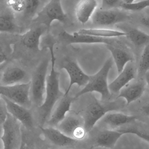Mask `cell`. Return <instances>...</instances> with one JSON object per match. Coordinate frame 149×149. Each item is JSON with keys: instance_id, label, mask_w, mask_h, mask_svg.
<instances>
[{"instance_id": "6da1fadb", "label": "cell", "mask_w": 149, "mask_h": 149, "mask_svg": "<svg viewBox=\"0 0 149 149\" xmlns=\"http://www.w3.org/2000/svg\"><path fill=\"white\" fill-rule=\"evenodd\" d=\"M124 99L116 98L113 101L104 102L98 100L95 95H91L82 116L86 132L91 131L98 121L108 112L123 111L126 106V101Z\"/></svg>"}, {"instance_id": "7a4b0ae2", "label": "cell", "mask_w": 149, "mask_h": 149, "mask_svg": "<svg viewBox=\"0 0 149 149\" xmlns=\"http://www.w3.org/2000/svg\"><path fill=\"white\" fill-rule=\"evenodd\" d=\"M51 70L47 77L46 96L43 103L39 107L42 123L44 124L50 117L56 104L64 95L60 88V76L55 68L56 59L54 52L50 53Z\"/></svg>"}, {"instance_id": "3957f363", "label": "cell", "mask_w": 149, "mask_h": 149, "mask_svg": "<svg viewBox=\"0 0 149 149\" xmlns=\"http://www.w3.org/2000/svg\"><path fill=\"white\" fill-rule=\"evenodd\" d=\"M113 62V58L111 56L107 59L97 73L93 75L90 76L88 84L81 90L76 94L74 97V100L88 93L96 92L101 95L102 101L104 102L110 101L112 94L109 89L108 77Z\"/></svg>"}, {"instance_id": "277c9868", "label": "cell", "mask_w": 149, "mask_h": 149, "mask_svg": "<svg viewBox=\"0 0 149 149\" xmlns=\"http://www.w3.org/2000/svg\"><path fill=\"white\" fill-rule=\"evenodd\" d=\"M49 63L48 59L42 60L33 73L30 81L31 99L38 107L45 100Z\"/></svg>"}, {"instance_id": "5b68a950", "label": "cell", "mask_w": 149, "mask_h": 149, "mask_svg": "<svg viewBox=\"0 0 149 149\" xmlns=\"http://www.w3.org/2000/svg\"><path fill=\"white\" fill-rule=\"evenodd\" d=\"M68 17L63 10L61 0H49L33 18L32 22L33 25H44L49 30L54 22L65 23Z\"/></svg>"}, {"instance_id": "8992f818", "label": "cell", "mask_w": 149, "mask_h": 149, "mask_svg": "<svg viewBox=\"0 0 149 149\" xmlns=\"http://www.w3.org/2000/svg\"><path fill=\"white\" fill-rule=\"evenodd\" d=\"M130 19L131 14L129 12L122 8H97L91 20L97 28L111 29L116 25L130 22Z\"/></svg>"}, {"instance_id": "52a82bcc", "label": "cell", "mask_w": 149, "mask_h": 149, "mask_svg": "<svg viewBox=\"0 0 149 149\" xmlns=\"http://www.w3.org/2000/svg\"><path fill=\"white\" fill-rule=\"evenodd\" d=\"M22 123L8 113L6 121L1 125L2 134L1 139L4 149H18L21 148L22 143Z\"/></svg>"}, {"instance_id": "ba28073f", "label": "cell", "mask_w": 149, "mask_h": 149, "mask_svg": "<svg viewBox=\"0 0 149 149\" xmlns=\"http://www.w3.org/2000/svg\"><path fill=\"white\" fill-rule=\"evenodd\" d=\"M1 96L10 101L30 109L32 105L31 98V81L8 86H0Z\"/></svg>"}, {"instance_id": "9c48e42d", "label": "cell", "mask_w": 149, "mask_h": 149, "mask_svg": "<svg viewBox=\"0 0 149 149\" xmlns=\"http://www.w3.org/2000/svg\"><path fill=\"white\" fill-rule=\"evenodd\" d=\"M56 128L67 136L78 141L83 139L88 133L84 128L82 116L70 112Z\"/></svg>"}, {"instance_id": "30bf717a", "label": "cell", "mask_w": 149, "mask_h": 149, "mask_svg": "<svg viewBox=\"0 0 149 149\" xmlns=\"http://www.w3.org/2000/svg\"><path fill=\"white\" fill-rule=\"evenodd\" d=\"M60 41L66 45L74 44H110L114 41L113 38H104L86 34L75 32L70 33L65 30L61 31L58 35Z\"/></svg>"}, {"instance_id": "8fae6325", "label": "cell", "mask_w": 149, "mask_h": 149, "mask_svg": "<svg viewBox=\"0 0 149 149\" xmlns=\"http://www.w3.org/2000/svg\"><path fill=\"white\" fill-rule=\"evenodd\" d=\"M136 116L120 111H111L104 115L96 125L101 128L116 130L120 126L136 120Z\"/></svg>"}, {"instance_id": "7c38bea8", "label": "cell", "mask_w": 149, "mask_h": 149, "mask_svg": "<svg viewBox=\"0 0 149 149\" xmlns=\"http://www.w3.org/2000/svg\"><path fill=\"white\" fill-rule=\"evenodd\" d=\"M146 90V83L144 78H136L123 87L116 98H123L126 101V106L139 99Z\"/></svg>"}, {"instance_id": "4fadbf2b", "label": "cell", "mask_w": 149, "mask_h": 149, "mask_svg": "<svg viewBox=\"0 0 149 149\" xmlns=\"http://www.w3.org/2000/svg\"><path fill=\"white\" fill-rule=\"evenodd\" d=\"M62 68L67 71L70 78L69 84L64 95H68L74 84L81 87H84L88 84L90 76L84 72L77 62L73 60H66L63 64Z\"/></svg>"}, {"instance_id": "5bb4252c", "label": "cell", "mask_w": 149, "mask_h": 149, "mask_svg": "<svg viewBox=\"0 0 149 149\" xmlns=\"http://www.w3.org/2000/svg\"><path fill=\"white\" fill-rule=\"evenodd\" d=\"M119 42L114 40L110 44L106 45L107 48L111 53L118 74L122 72L128 63L135 61L131 51Z\"/></svg>"}, {"instance_id": "9a60e30c", "label": "cell", "mask_w": 149, "mask_h": 149, "mask_svg": "<svg viewBox=\"0 0 149 149\" xmlns=\"http://www.w3.org/2000/svg\"><path fill=\"white\" fill-rule=\"evenodd\" d=\"M137 65L135 61L127 63L123 70L112 82L109 84V89L113 95H118L120 90L137 77Z\"/></svg>"}, {"instance_id": "2e32d148", "label": "cell", "mask_w": 149, "mask_h": 149, "mask_svg": "<svg viewBox=\"0 0 149 149\" xmlns=\"http://www.w3.org/2000/svg\"><path fill=\"white\" fill-rule=\"evenodd\" d=\"M49 30L44 25H33L29 30L21 36V40L27 48L34 51H40L42 38Z\"/></svg>"}, {"instance_id": "e0dca14e", "label": "cell", "mask_w": 149, "mask_h": 149, "mask_svg": "<svg viewBox=\"0 0 149 149\" xmlns=\"http://www.w3.org/2000/svg\"><path fill=\"white\" fill-rule=\"evenodd\" d=\"M98 128L99 130L94 137L91 148L102 147L113 149L118 139L124 134L116 130Z\"/></svg>"}, {"instance_id": "ac0fdd59", "label": "cell", "mask_w": 149, "mask_h": 149, "mask_svg": "<svg viewBox=\"0 0 149 149\" xmlns=\"http://www.w3.org/2000/svg\"><path fill=\"white\" fill-rule=\"evenodd\" d=\"M6 102L8 112L19 120L22 124L28 129L33 126V119L32 113L22 105L10 101L6 97L1 96Z\"/></svg>"}, {"instance_id": "d6986e66", "label": "cell", "mask_w": 149, "mask_h": 149, "mask_svg": "<svg viewBox=\"0 0 149 149\" xmlns=\"http://www.w3.org/2000/svg\"><path fill=\"white\" fill-rule=\"evenodd\" d=\"M119 28L127 33L125 37L129 41L138 49L144 48L149 44V34L135 26L126 25L125 22L121 23Z\"/></svg>"}, {"instance_id": "ffe728a7", "label": "cell", "mask_w": 149, "mask_h": 149, "mask_svg": "<svg viewBox=\"0 0 149 149\" xmlns=\"http://www.w3.org/2000/svg\"><path fill=\"white\" fill-rule=\"evenodd\" d=\"M40 129L45 138L56 146H70L74 145L78 141L67 136L56 127L49 126L44 128L43 126H40Z\"/></svg>"}, {"instance_id": "44dd1931", "label": "cell", "mask_w": 149, "mask_h": 149, "mask_svg": "<svg viewBox=\"0 0 149 149\" xmlns=\"http://www.w3.org/2000/svg\"><path fill=\"white\" fill-rule=\"evenodd\" d=\"M136 102H133L124 110L126 113L136 116L137 119L149 123V94L146 92Z\"/></svg>"}, {"instance_id": "7402d4cb", "label": "cell", "mask_w": 149, "mask_h": 149, "mask_svg": "<svg viewBox=\"0 0 149 149\" xmlns=\"http://www.w3.org/2000/svg\"><path fill=\"white\" fill-rule=\"evenodd\" d=\"M74 100V97L70 96L69 94L66 95H64L62 97L47 121L49 126L56 127L65 118L68 113L70 111L71 103Z\"/></svg>"}, {"instance_id": "603a6c76", "label": "cell", "mask_w": 149, "mask_h": 149, "mask_svg": "<svg viewBox=\"0 0 149 149\" xmlns=\"http://www.w3.org/2000/svg\"><path fill=\"white\" fill-rule=\"evenodd\" d=\"M27 79L28 74L25 70L12 66L7 68L1 74L0 84L3 86L14 85L29 82L27 81Z\"/></svg>"}, {"instance_id": "cb8c5ba5", "label": "cell", "mask_w": 149, "mask_h": 149, "mask_svg": "<svg viewBox=\"0 0 149 149\" xmlns=\"http://www.w3.org/2000/svg\"><path fill=\"white\" fill-rule=\"evenodd\" d=\"M98 6L97 0H81L75 10L76 18L82 24H85L91 20Z\"/></svg>"}, {"instance_id": "d4e9b609", "label": "cell", "mask_w": 149, "mask_h": 149, "mask_svg": "<svg viewBox=\"0 0 149 149\" xmlns=\"http://www.w3.org/2000/svg\"><path fill=\"white\" fill-rule=\"evenodd\" d=\"M116 130L124 134H133L149 143V123L136 120L120 126Z\"/></svg>"}, {"instance_id": "484cf974", "label": "cell", "mask_w": 149, "mask_h": 149, "mask_svg": "<svg viewBox=\"0 0 149 149\" xmlns=\"http://www.w3.org/2000/svg\"><path fill=\"white\" fill-rule=\"evenodd\" d=\"M80 33L86 34L104 38H116L125 36L127 33L122 30L104 28L83 29L78 31Z\"/></svg>"}, {"instance_id": "4316f807", "label": "cell", "mask_w": 149, "mask_h": 149, "mask_svg": "<svg viewBox=\"0 0 149 149\" xmlns=\"http://www.w3.org/2000/svg\"><path fill=\"white\" fill-rule=\"evenodd\" d=\"M15 13L9 8L1 13L0 15L1 33H14L17 29L15 22Z\"/></svg>"}, {"instance_id": "83f0119b", "label": "cell", "mask_w": 149, "mask_h": 149, "mask_svg": "<svg viewBox=\"0 0 149 149\" xmlns=\"http://www.w3.org/2000/svg\"><path fill=\"white\" fill-rule=\"evenodd\" d=\"M131 14L132 24L149 34V8Z\"/></svg>"}, {"instance_id": "f1b7e54d", "label": "cell", "mask_w": 149, "mask_h": 149, "mask_svg": "<svg viewBox=\"0 0 149 149\" xmlns=\"http://www.w3.org/2000/svg\"><path fill=\"white\" fill-rule=\"evenodd\" d=\"M137 68V78H144L146 73L149 70V44L142 50Z\"/></svg>"}, {"instance_id": "f546056e", "label": "cell", "mask_w": 149, "mask_h": 149, "mask_svg": "<svg viewBox=\"0 0 149 149\" xmlns=\"http://www.w3.org/2000/svg\"><path fill=\"white\" fill-rule=\"evenodd\" d=\"M121 8L128 12L136 13L149 8V0H142L131 4L123 3Z\"/></svg>"}, {"instance_id": "4dcf8cb0", "label": "cell", "mask_w": 149, "mask_h": 149, "mask_svg": "<svg viewBox=\"0 0 149 149\" xmlns=\"http://www.w3.org/2000/svg\"><path fill=\"white\" fill-rule=\"evenodd\" d=\"M40 3V0H26L24 15L27 17L33 18L38 13Z\"/></svg>"}, {"instance_id": "1f68e13d", "label": "cell", "mask_w": 149, "mask_h": 149, "mask_svg": "<svg viewBox=\"0 0 149 149\" xmlns=\"http://www.w3.org/2000/svg\"><path fill=\"white\" fill-rule=\"evenodd\" d=\"M26 0H6L8 8L14 13H23Z\"/></svg>"}, {"instance_id": "d6a6232c", "label": "cell", "mask_w": 149, "mask_h": 149, "mask_svg": "<svg viewBox=\"0 0 149 149\" xmlns=\"http://www.w3.org/2000/svg\"><path fill=\"white\" fill-rule=\"evenodd\" d=\"M123 3V0H101L100 8L103 9L121 8Z\"/></svg>"}, {"instance_id": "836d02e7", "label": "cell", "mask_w": 149, "mask_h": 149, "mask_svg": "<svg viewBox=\"0 0 149 149\" xmlns=\"http://www.w3.org/2000/svg\"><path fill=\"white\" fill-rule=\"evenodd\" d=\"M8 113L9 112H8L6 102L2 97H1V100H0V114H1L0 125H2L3 123L6 121L8 116Z\"/></svg>"}, {"instance_id": "e575fe53", "label": "cell", "mask_w": 149, "mask_h": 149, "mask_svg": "<svg viewBox=\"0 0 149 149\" xmlns=\"http://www.w3.org/2000/svg\"><path fill=\"white\" fill-rule=\"evenodd\" d=\"M144 79L146 83V92L149 94V70H148L145 75Z\"/></svg>"}, {"instance_id": "d590c367", "label": "cell", "mask_w": 149, "mask_h": 149, "mask_svg": "<svg viewBox=\"0 0 149 149\" xmlns=\"http://www.w3.org/2000/svg\"><path fill=\"white\" fill-rule=\"evenodd\" d=\"M136 0H123L124 3L126 4H131V3H134Z\"/></svg>"}]
</instances>
